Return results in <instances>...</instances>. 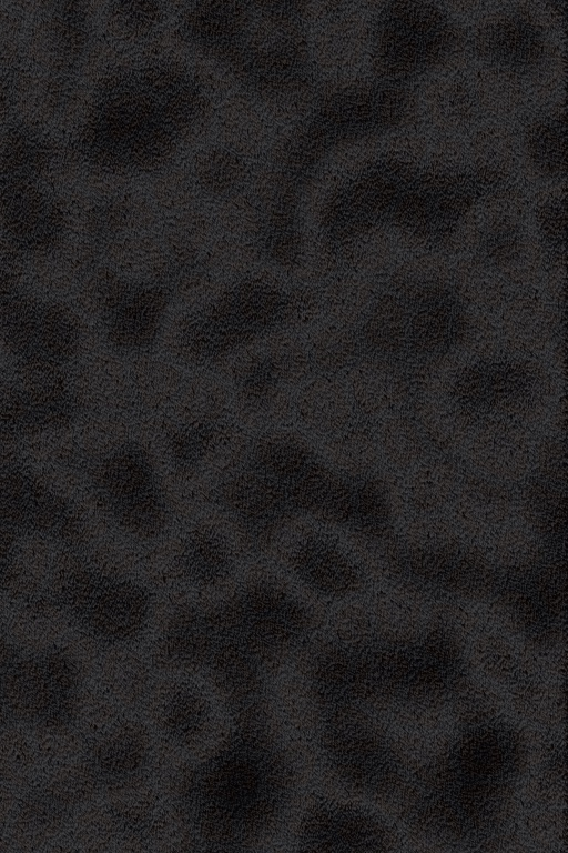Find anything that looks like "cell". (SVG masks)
<instances>
[{
	"label": "cell",
	"instance_id": "13",
	"mask_svg": "<svg viewBox=\"0 0 568 853\" xmlns=\"http://www.w3.org/2000/svg\"><path fill=\"white\" fill-rule=\"evenodd\" d=\"M34 651L21 649L0 623V732L24 725Z\"/></svg>",
	"mask_w": 568,
	"mask_h": 853
},
{
	"label": "cell",
	"instance_id": "6",
	"mask_svg": "<svg viewBox=\"0 0 568 853\" xmlns=\"http://www.w3.org/2000/svg\"><path fill=\"white\" fill-rule=\"evenodd\" d=\"M0 330L16 357L37 368L64 363L77 347V329L62 309L31 299L0 274Z\"/></svg>",
	"mask_w": 568,
	"mask_h": 853
},
{
	"label": "cell",
	"instance_id": "19",
	"mask_svg": "<svg viewBox=\"0 0 568 853\" xmlns=\"http://www.w3.org/2000/svg\"><path fill=\"white\" fill-rule=\"evenodd\" d=\"M518 242L516 228L510 223L500 222L485 233L480 248L486 257L505 258L515 252Z\"/></svg>",
	"mask_w": 568,
	"mask_h": 853
},
{
	"label": "cell",
	"instance_id": "5",
	"mask_svg": "<svg viewBox=\"0 0 568 853\" xmlns=\"http://www.w3.org/2000/svg\"><path fill=\"white\" fill-rule=\"evenodd\" d=\"M101 506L120 526L139 536H154L168 519L166 498L152 460L136 446L121 448L91 471Z\"/></svg>",
	"mask_w": 568,
	"mask_h": 853
},
{
	"label": "cell",
	"instance_id": "15",
	"mask_svg": "<svg viewBox=\"0 0 568 853\" xmlns=\"http://www.w3.org/2000/svg\"><path fill=\"white\" fill-rule=\"evenodd\" d=\"M88 793L78 777L38 786L22 799L18 811L19 820L29 830H54L74 815Z\"/></svg>",
	"mask_w": 568,
	"mask_h": 853
},
{
	"label": "cell",
	"instance_id": "4",
	"mask_svg": "<svg viewBox=\"0 0 568 853\" xmlns=\"http://www.w3.org/2000/svg\"><path fill=\"white\" fill-rule=\"evenodd\" d=\"M59 604L93 640L124 644L144 630L150 599L140 585L94 570H77L62 579Z\"/></svg>",
	"mask_w": 568,
	"mask_h": 853
},
{
	"label": "cell",
	"instance_id": "12",
	"mask_svg": "<svg viewBox=\"0 0 568 853\" xmlns=\"http://www.w3.org/2000/svg\"><path fill=\"white\" fill-rule=\"evenodd\" d=\"M153 291L108 289L103 313L110 337L121 345L139 347L145 343L156 327L161 305Z\"/></svg>",
	"mask_w": 568,
	"mask_h": 853
},
{
	"label": "cell",
	"instance_id": "8",
	"mask_svg": "<svg viewBox=\"0 0 568 853\" xmlns=\"http://www.w3.org/2000/svg\"><path fill=\"white\" fill-rule=\"evenodd\" d=\"M475 44L481 58L513 76L539 71L549 53L542 29L524 13H511L488 24Z\"/></svg>",
	"mask_w": 568,
	"mask_h": 853
},
{
	"label": "cell",
	"instance_id": "2",
	"mask_svg": "<svg viewBox=\"0 0 568 853\" xmlns=\"http://www.w3.org/2000/svg\"><path fill=\"white\" fill-rule=\"evenodd\" d=\"M305 629L302 606L280 589L261 583L237 592L212 612L185 614L173 634L174 641L255 658L291 646Z\"/></svg>",
	"mask_w": 568,
	"mask_h": 853
},
{
	"label": "cell",
	"instance_id": "11",
	"mask_svg": "<svg viewBox=\"0 0 568 853\" xmlns=\"http://www.w3.org/2000/svg\"><path fill=\"white\" fill-rule=\"evenodd\" d=\"M75 414V403L59 389L20 390L0 397V434L23 436L59 426Z\"/></svg>",
	"mask_w": 568,
	"mask_h": 853
},
{
	"label": "cell",
	"instance_id": "18",
	"mask_svg": "<svg viewBox=\"0 0 568 853\" xmlns=\"http://www.w3.org/2000/svg\"><path fill=\"white\" fill-rule=\"evenodd\" d=\"M565 117H545L534 122L525 134V150L531 167L542 177L560 179L565 174Z\"/></svg>",
	"mask_w": 568,
	"mask_h": 853
},
{
	"label": "cell",
	"instance_id": "10",
	"mask_svg": "<svg viewBox=\"0 0 568 853\" xmlns=\"http://www.w3.org/2000/svg\"><path fill=\"white\" fill-rule=\"evenodd\" d=\"M149 760V745L142 731L136 726H125L88 752L78 777L89 792L115 790L139 780Z\"/></svg>",
	"mask_w": 568,
	"mask_h": 853
},
{
	"label": "cell",
	"instance_id": "3",
	"mask_svg": "<svg viewBox=\"0 0 568 853\" xmlns=\"http://www.w3.org/2000/svg\"><path fill=\"white\" fill-rule=\"evenodd\" d=\"M459 36L440 11L422 3H389L375 29V62L385 80L408 81L444 61Z\"/></svg>",
	"mask_w": 568,
	"mask_h": 853
},
{
	"label": "cell",
	"instance_id": "16",
	"mask_svg": "<svg viewBox=\"0 0 568 853\" xmlns=\"http://www.w3.org/2000/svg\"><path fill=\"white\" fill-rule=\"evenodd\" d=\"M232 559L225 542L215 533L196 532L185 542L180 556L183 574L199 585H211L225 579Z\"/></svg>",
	"mask_w": 568,
	"mask_h": 853
},
{
	"label": "cell",
	"instance_id": "1",
	"mask_svg": "<svg viewBox=\"0 0 568 853\" xmlns=\"http://www.w3.org/2000/svg\"><path fill=\"white\" fill-rule=\"evenodd\" d=\"M190 817L217 841L244 842L261 834L288 795V774L266 745L242 742L205 763L190 780Z\"/></svg>",
	"mask_w": 568,
	"mask_h": 853
},
{
	"label": "cell",
	"instance_id": "14",
	"mask_svg": "<svg viewBox=\"0 0 568 853\" xmlns=\"http://www.w3.org/2000/svg\"><path fill=\"white\" fill-rule=\"evenodd\" d=\"M212 708L194 685L183 684L169 692L159 710L162 735L176 746L197 744L210 732Z\"/></svg>",
	"mask_w": 568,
	"mask_h": 853
},
{
	"label": "cell",
	"instance_id": "20",
	"mask_svg": "<svg viewBox=\"0 0 568 853\" xmlns=\"http://www.w3.org/2000/svg\"><path fill=\"white\" fill-rule=\"evenodd\" d=\"M17 534L0 524V589L7 586L13 573Z\"/></svg>",
	"mask_w": 568,
	"mask_h": 853
},
{
	"label": "cell",
	"instance_id": "17",
	"mask_svg": "<svg viewBox=\"0 0 568 853\" xmlns=\"http://www.w3.org/2000/svg\"><path fill=\"white\" fill-rule=\"evenodd\" d=\"M326 541L306 540L292 552V570L306 585L323 593L344 586L341 556Z\"/></svg>",
	"mask_w": 568,
	"mask_h": 853
},
{
	"label": "cell",
	"instance_id": "7",
	"mask_svg": "<svg viewBox=\"0 0 568 853\" xmlns=\"http://www.w3.org/2000/svg\"><path fill=\"white\" fill-rule=\"evenodd\" d=\"M0 524L17 535L38 534L67 544L81 533L71 505L14 461L0 464Z\"/></svg>",
	"mask_w": 568,
	"mask_h": 853
},
{
	"label": "cell",
	"instance_id": "9",
	"mask_svg": "<svg viewBox=\"0 0 568 853\" xmlns=\"http://www.w3.org/2000/svg\"><path fill=\"white\" fill-rule=\"evenodd\" d=\"M280 303L272 292L240 290L201 319L193 338L200 340L199 348L207 352L226 350L270 325L280 314Z\"/></svg>",
	"mask_w": 568,
	"mask_h": 853
}]
</instances>
